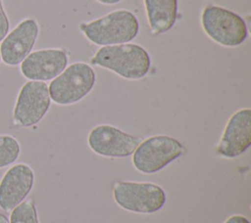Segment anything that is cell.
<instances>
[{
  "mask_svg": "<svg viewBox=\"0 0 251 223\" xmlns=\"http://www.w3.org/2000/svg\"><path fill=\"white\" fill-rule=\"evenodd\" d=\"M90 63L128 80L143 78L151 67L148 52L135 43L102 46L90 59Z\"/></svg>",
  "mask_w": 251,
  "mask_h": 223,
  "instance_id": "6da1fadb",
  "label": "cell"
},
{
  "mask_svg": "<svg viewBox=\"0 0 251 223\" xmlns=\"http://www.w3.org/2000/svg\"><path fill=\"white\" fill-rule=\"evenodd\" d=\"M83 35L99 46L128 43L138 33L139 23L136 17L127 10H116L101 18L79 24Z\"/></svg>",
  "mask_w": 251,
  "mask_h": 223,
  "instance_id": "7a4b0ae2",
  "label": "cell"
},
{
  "mask_svg": "<svg viewBox=\"0 0 251 223\" xmlns=\"http://www.w3.org/2000/svg\"><path fill=\"white\" fill-rule=\"evenodd\" d=\"M95 81V71L89 65L74 63L66 67L48 85L50 99L59 106L75 104L89 94Z\"/></svg>",
  "mask_w": 251,
  "mask_h": 223,
  "instance_id": "3957f363",
  "label": "cell"
},
{
  "mask_svg": "<svg viewBox=\"0 0 251 223\" xmlns=\"http://www.w3.org/2000/svg\"><path fill=\"white\" fill-rule=\"evenodd\" d=\"M204 32L225 47L241 45L248 36L245 21L236 13L217 5H207L201 14Z\"/></svg>",
  "mask_w": 251,
  "mask_h": 223,
  "instance_id": "277c9868",
  "label": "cell"
},
{
  "mask_svg": "<svg viewBox=\"0 0 251 223\" xmlns=\"http://www.w3.org/2000/svg\"><path fill=\"white\" fill-rule=\"evenodd\" d=\"M113 198L123 209L140 214L157 212L167 201L166 193L159 185L151 182L133 181L115 183Z\"/></svg>",
  "mask_w": 251,
  "mask_h": 223,
  "instance_id": "5b68a950",
  "label": "cell"
},
{
  "mask_svg": "<svg viewBox=\"0 0 251 223\" xmlns=\"http://www.w3.org/2000/svg\"><path fill=\"white\" fill-rule=\"evenodd\" d=\"M184 153L183 145L174 137L156 135L138 144L132 153L134 168L144 174H153L176 160Z\"/></svg>",
  "mask_w": 251,
  "mask_h": 223,
  "instance_id": "8992f818",
  "label": "cell"
},
{
  "mask_svg": "<svg viewBox=\"0 0 251 223\" xmlns=\"http://www.w3.org/2000/svg\"><path fill=\"white\" fill-rule=\"evenodd\" d=\"M51 104L48 85L44 81L28 80L20 89L13 110V122L20 127L37 124Z\"/></svg>",
  "mask_w": 251,
  "mask_h": 223,
  "instance_id": "52a82bcc",
  "label": "cell"
},
{
  "mask_svg": "<svg viewBox=\"0 0 251 223\" xmlns=\"http://www.w3.org/2000/svg\"><path fill=\"white\" fill-rule=\"evenodd\" d=\"M139 143L140 138L109 124L93 127L87 136L90 150L105 157L128 156L132 155Z\"/></svg>",
  "mask_w": 251,
  "mask_h": 223,
  "instance_id": "ba28073f",
  "label": "cell"
},
{
  "mask_svg": "<svg viewBox=\"0 0 251 223\" xmlns=\"http://www.w3.org/2000/svg\"><path fill=\"white\" fill-rule=\"evenodd\" d=\"M38 33L39 26L34 19L21 21L1 41V61L10 67L20 65L31 52Z\"/></svg>",
  "mask_w": 251,
  "mask_h": 223,
  "instance_id": "9c48e42d",
  "label": "cell"
},
{
  "mask_svg": "<svg viewBox=\"0 0 251 223\" xmlns=\"http://www.w3.org/2000/svg\"><path fill=\"white\" fill-rule=\"evenodd\" d=\"M251 145V110L240 109L227 120L216 152L225 157L234 158Z\"/></svg>",
  "mask_w": 251,
  "mask_h": 223,
  "instance_id": "30bf717a",
  "label": "cell"
},
{
  "mask_svg": "<svg viewBox=\"0 0 251 223\" xmlns=\"http://www.w3.org/2000/svg\"><path fill=\"white\" fill-rule=\"evenodd\" d=\"M68 57L58 48L30 52L20 64V71L28 80L47 81L58 76L67 67Z\"/></svg>",
  "mask_w": 251,
  "mask_h": 223,
  "instance_id": "8fae6325",
  "label": "cell"
},
{
  "mask_svg": "<svg viewBox=\"0 0 251 223\" xmlns=\"http://www.w3.org/2000/svg\"><path fill=\"white\" fill-rule=\"evenodd\" d=\"M34 185V172L25 163L11 166L0 180V208L11 211L25 200Z\"/></svg>",
  "mask_w": 251,
  "mask_h": 223,
  "instance_id": "7c38bea8",
  "label": "cell"
},
{
  "mask_svg": "<svg viewBox=\"0 0 251 223\" xmlns=\"http://www.w3.org/2000/svg\"><path fill=\"white\" fill-rule=\"evenodd\" d=\"M146 17L154 35L169 31L177 18V0H144Z\"/></svg>",
  "mask_w": 251,
  "mask_h": 223,
  "instance_id": "4fadbf2b",
  "label": "cell"
},
{
  "mask_svg": "<svg viewBox=\"0 0 251 223\" xmlns=\"http://www.w3.org/2000/svg\"><path fill=\"white\" fill-rule=\"evenodd\" d=\"M21 154V145L12 135H0V169L14 163Z\"/></svg>",
  "mask_w": 251,
  "mask_h": 223,
  "instance_id": "5bb4252c",
  "label": "cell"
},
{
  "mask_svg": "<svg viewBox=\"0 0 251 223\" xmlns=\"http://www.w3.org/2000/svg\"><path fill=\"white\" fill-rule=\"evenodd\" d=\"M9 223H39L34 202L26 200L14 207L11 210Z\"/></svg>",
  "mask_w": 251,
  "mask_h": 223,
  "instance_id": "9a60e30c",
  "label": "cell"
},
{
  "mask_svg": "<svg viewBox=\"0 0 251 223\" xmlns=\"http://www.w3.org/2000/svg\"><path fill=\"white\" fill-rule=\"evenodd\" d=\"M10 30V21L4 9L3 1L0 0V42Z\"/></svg>",
  "mask_w": 251,
  "mask_h": 223,
  "instance_id": "2e32d148",
  "label": "cell"
},
{
  "mask_svg": "<svg viewBox=\"0 0 251 223\" xmlns=\"http://www.w3.org/2000/svg\"><path fill=\"white\" fill-rule=\"evenodd\" d=\"M224 223H250V222L246 217L240 214H235V215L229 216L227 219H226Z\"/></svg>",
  "mask_w": 251,
  "mask_h": 223,
  "instance_id": "e0dca14e",
  "label": "cell"
},
{
  "mask_svg": "<svg viewBox=\"0 0 251 223\" xmlns=\"http://www.w3.org/2000/svg\"><path fill=\"white\" fill-rule=\"evenodd\" d=\"M96 1H98L99 3L105 4V5H114V4L121 2L122 0H96Z\"/></svg>",
  "mask_w": 251,
  "mask_h": 223,
  "instance_id": "ac0fdd59",
  "label": "cell"
},
{
  "mask_svg": "<svg viewBox=\"0 0 251 223\" xmlns=\"http://www.w3.org/2000/svg\"><path fill=\"white\" fill-rule=\"evenodd\" d=\"M0 223H9L8 218L1 212H0Z\"/></svg>",
  "mask_w": 251,
  "mask_h": 223,
  "instance_id": "d6986e66",
  "label": "cell"
},
{
  "mask_svg": "<svg viewBox=\"0 0 251 223\" xmlns=\"http://www.w3.org/2000/svg\"><path fill=\"white\" fill-rule=\"evenodd\" d=\"M1 62H2V61H1V56H0V63H1Z\"/></svg>",
  "mask_w": 251,
  "mask_h": 223,
  "instance_id": "ffe728a7",
  "label": "cell"
}]
</instances>
